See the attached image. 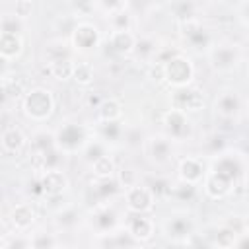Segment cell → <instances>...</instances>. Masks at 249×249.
<instances>
[{
	"label": "cell",
	"mask_w": 249,
	"mask_h": 249,
	"mask_svg": "<svg viewBox=\"0 0 249 249\" xmlns=\"http://www.w3.org/2000/svg\"><path fill=\"white\" fill-rule=\"evenodd\" d=\"M21 109H23V115L27 119H31L35 123H43L54 111V97L47 88H41V86L31 88L23 95Z\"/></svg>",
	"instance_id": "cell-1"
},
{
	"label": "cell",
	"mask_w": 249,
	"mask_h": 249,
	"mask_svg": "<svg viewBox=\"0 0 249 249\" xmlns=\"http://www.w3.org/2000/svg\"><path fill=\"white\" fill-rule=\"evenodd\" d=\"M56 148L64 154H74L78 150H84L88 140V128L80 123H66L54 132Z\"/></svg>",
	"instance_id": "cell-2"
},
{
	"label": "cell",
	"mask_w": 249,
	"mask_h": 249,
	"mask_svg": "<svg viewBox=\"0 0 249 249\" xmlns=\"http://www.w3.org/2000/svg\"><path fill=\"white\" fill-rule=\"evenodd\" d=\"M163 64H165V82L169 86H173V88L191 86V82L195 78V68L187 56L177 53Z\"/></svg>",
	"instance_id": "cell-3"
},
{
	"label": "cell",
	"mask_w": 249,
	"mask_h": 249,
	"mask_svg": "<svg viewBox=\"0 0 249 249\" xmlns=\"http://www.w3.org/2000/svg\"><path fill=\"white\" fill-rule=\"evenodd\" d=\"M163 126H165L167 136L171 140H183V138H187L191 134V123L187 119V113L177 109V107H171L169 111H165Z\"/></svg>",
	"instance_id": "cell-4"
},
{
	"label": "cell",
	"mask_w": 249,
	"mask_h": 249,
	"mask_svg": "<svg viewBox=\"0 0 249 249\" xmlns=\"http://www.w3.org/2000/svg\"><path fill=\"white\" fill-rule=\"evenodd\" d=\"M173 107L185 111V113H198L204 107V97L196 88L183 86L175 88L173 91Z\"/></svg>",
	"instance_id": "cell-5"
},
{
	"label": "cell",
	"mask_w": 249,
	"mask_h": 249,
	"mask_svg": "<svg viewBox=\"0 0 249 249\" xmlns=\"http://www.w3.org/2000/svg\"><path fill=\"white\" fill-rule=\"evenodd\" d=\"M154 193L152 189L148 187H142V185H134L130 189L124 191V200H126V206L130 212H136V214H142V212H148L152 210L154 206Z\"/></svg>",
	"instance_id": "cell-6"
},
{
	"label": "cell",
	"mask_w": 249,
	"mask_h": 249,
	"mask_svg": "<svg viewBox=\"0 0 249 249\" xmlns=\"http://www.w3.org/2000/svg\"><path fill=\"white\" fill-rule=\"evenodd\" d=\"M72 43H74L76 51H82V53L93 51L99 45V29L88 21L78 23L72 29Z\"/></svg>",
	"instance_id": "cell-7"
},
{
	"label": "cell",
	"mask_w": 249,
	"mask_h": 249,
	"mask_svg": "<svg viewBox=\"0 0 249 249\" xmlns=\"http://www.w3.org/2000/svg\"><path fill=\"white\" fill-rule=\"evenodd\" d=\"M235 181H231L230 177H226L220 171H208L204 175V191L210 198H224L226 195H230L231 187Z\"/></svg>",
	"instance_id": "cell-8"
},
{
	"label": "cell",
	"mask_w": 249,
	"mask_h": 249,
	"mask_svg": "<svg viewBox=\"0 0 249 249\" xmlns=\"http://www.w3.org/2000/svg\"><path fill=\"white\" fill-rule=\"evenodd\" d=\"M239 51L233 45H216L210 51V64L216 70H230L237 64Z\"/></svg>",
	"instance_id": "cell-9"
},
{
	"label": "cell",
	"mask_w": 249,
	"mask_h": 249,
	"mask_svg": "<svg viewBox=\"0 0 249 249\" xmlns=\"http://www.w3.org/2000/svg\"><path fill=\"white\" fill-rule=\"evenodd\" d=\"M39 183L43 187L45 196L47 195H60L68 187V179H66L64 171L58 169V167L56 169H45L39 177Z\"/></svg>",
	"instance_id": "cell-10"
},
{
	"label": "cell",
	"mask_w": 249,
	"mask_h": 249,
	"mask_svg": "<svg viewBox=\"0 0 249 249\" xmlns=\"http://www.w3.org/2000/svg\"><path fill=\"white\" fill-rule=\"evenodd\" d=\"M146 148H148V154L152 158L154 163H165L171 160V142H169V136H152L148 142H146Z\"/></svg>",
	"instance_id": "cell-11"
},
{
	"label": "cell",
	"mask_w": 249,
	"mask_h": 249,
	"mask_svg": "<svg viewBox=\"0 0 249 249\" xmlns=\"http://www.w3.org/2000/svg\"><path fill=\"white\" fill-rule=\"evenodd\" d=\"M35 218H37L35 208H33L31 204H27V202L16 204V206L12 208V212H10V224H12V228H16V230H19V231L31 228V226L35 224Z\"/></svg>",
	"instance_id": "cell-12"
},
{
	"label": "cell",
	"mask_w": 249,
	"mask_h": 249,
	"mask_svg": "<svg viewBox=\"0 0 249 249\" xmlns=\"http://www.w3.org/2000/svg\"><path fill=\"white\" fill-rule=\"evenodd\" d=\"M204 175H206V171L198 158H185L179 161V179L196 185L198 181L204 179Z\"/></svg>",
	"instance_id": "cell-13"
},
{
	"label": "cell",
	"mask_w": 249,
	"mask_h": 249,
	"mask_svg": "<svg viewBox=\"0 0 249 249\" xmlns=\"http://www.w3.org/2000/svg\"><path fill=\"white\" fill-rule=\"evenodd\" d=\"M27 138L23 134L21 128L18 126H8L2 130V136H0V144H2V150L6 154H18L19 150H23Z\"/></svg>",
	"instance_id": "cell-14"
},
{
	"label": "cell",
	"mask_w": 249,
	"mask_h": 249,
	"mask_svg": "<svg viewBox=\"0 0 249 249\" xmlns=\"http://www.w3.org/2000/svg\"><path fill=\"white\" fill-rule=\"evenodd\" d=\"M136 37L130 29H115L109 37V43L113 47V51H117L119 54H130L134 53V47H136Z\"/></svg>",
	"instance_id": "cell-15"
},
{
	"label": "cell",
	"mask_w": 249,
	"mask_h": 249,
	"mask_svg": "<svg viewBox=\"0 0 249 249\" xmlns=\"http://www.w3.org/2000/svg\"><path fill=\"white\" fill-rule=\"evenodd\" d=\"M216 113L220 115V117H224V119H233L237 113H239V107H241V103H239V97H237V93L235 91H224L218 99H216Z\"/></svg>",
	"instance_id": "cell-16"
},
{
	"label": "cell",
	"mask_w": 249,
	"mask_h": 249,
	"mask_svg": "<svg viewBox=\"0 0 249 249\" xmlns=\"http://www.w3.org/2000/svg\"><path fill=\"white\" fill-rule=\"evenodd\" d=\"M23 51V41L19 33H0V56L2 58H18Z\"/></svg>",
	"instance_id": "cell-17"
},
{
	"label": "cell",
	"mask_w": 249,
	"mask_h": 249,
	"mask_svg": "<svg viewBox=\"0 0 249 249\" xmlns=\"http://www.w3.org/2000/svg\"><path fill=\"white\" fill-rule=\"evenodd\" d=\"M128 230L140 243H146V241H150L154 237V222L150 218H146V216H140V214L130 220Z\"/></svg>",
	"instance_id": "cell-18"
},
{
	"label": "cell",
	"mask_w": 249,
	"mask_h": 249,
	"mask_svg": "<svg viewBox=\"0 0 249 249\" xmlns=\"http://www.w3.org/2000/svg\"><path fill=\"white\" fill-rule=\"evenodd\" d=\"M97 117L101 123H107V121H119L123 117V105L119 99L115 97H107V99H101L99 107H97Z\"/></svg>",
	"instance_id": "cell-19"
},
{
	"label": "cell",
	"mask_w": 249,
	"mask_h": 249,
	"mask_svg": "<svg viewBox=\"0 0 249 249\" xmlns=\"http://www.w3.org/2000/svg\"><path fill=\"white\" fill-rule=\"evenodd\" d=\"M212 169H214V171L224 173V175H226V177H230L231 181H235V179L241 175V171H243V167H241L239 160H237V158H233V156H222V158L212 165Z\"/></svg>",
	"instance_id": "cell-20"
},
{
	"label": "cell",
	"mask_w": 249,
	"mask_h": 249,
	"mask_svg": "<svg viewBox=\"0 0 249 249\" xmlns=\"http://www.w3.org/2000/svg\"><path fill=\"white\" fill-rule=\"evenodd\" d=\"M74 66H76V62H74L70 56H66V58H58V60H54V62H49V74H51L54 80L64 82V80L72 78V74H74Z\"/></svg>",
	"instance_id": "cell-21"
},
{
	"label": "cell",
	"mask_w": 249,
	"mask_h": 249,
	"mask_svg": "<svg viewBox=\"0 0 249 249\" xmlns=\"http://www.w3.org/2000/svg\"><path fill=\"white\" fill-rule=\"evenodd\" d=\"M56 148V142H54V134L53 132H47V130H35L31 134V152H49Z\"/></svg>",
	"instance_id": "cell-22"
},
{
	"label": "cell",
	"mask_w": 249,
	"mask_h": 249,
	"mask_svg": "<svg viewBox=\"0 0 249 249\" xmlns=\"http://www.w3.org/2000/svg\"><path fill=\"white\" fill-rule=\"evenodd\" d=\"M91 171H93V175H95L97 179H105V177H113V175H115L117 165H115L113 158L105 154V156L97 158V160L91 163Z\"/></svg>",
	"instance_id": "cell-23"
},
{
	"label": "cell",
	"mask_w": 249,
	"mask_h": 249,
	"mask_svg": "<svg viewBox=\"0 0 249 249\" xmlns=\"http://www.w3.org/2000/svg\"><path fill=\"white\" fill-rule=\"evenodd\" d=\"M119 189H121V185H119L117 179H113V177H105V179H97V181H95L93 193H95L99 198H109V196H113Z\"/></svg>",
	"instance_id": "cell-24"
},
{
	"label": "cell",
	"mask_w": 249,
	"mask_h": 249,
	"mask_svg": "<svg viewBox=\"0 0 249 249\" xmlns=\"http://www.w3.org/2000/svg\"><path fill=\"white\" fill-rule=\"evenodd\" d=\"M72 80L78 86H89L93 82V66L89 62H76Z\"/></svg>",
	"instance_id": "cell-25"
},
{
	"label": "cell",
	"mask_w": 249,
	"mask_h": 249,
	"mask_svg": "<svg viewBox=\"0 0 249 249\" xmlns=\"http://www.w3.org/2000/svg\"><path fill=\"white\" fill-rule=\"evenodd\" d=\"M101 134H103V140L107 142H117L119 138H123V128H121V123L119 121H107L101 124Z\"/></svg>",
	"instance_id": "cell-26"
},
{
	"label": "cell",
	"mask_w": 249,
	"mask_h": 249,
	"mask_svg": "<svg viewBox=\"0 0 249 249\" xmlns=\"http://www.w3.org/2000/svg\"><path fill=\"white\" fill-rule=\"evenodd\" d=\"M167 233L171 237H183L191 233V222L187 218H173L167 224Z\"/></svg>",
	"instance_id": "cell-27"
},
{
	"label": "cell",
	"mask_w": 249,
	"mask_h": 249,
	"mask_svg": "<svg viewBox=\"0 0 249 249\" xmlns=\"http://www.w3.org/2000/svg\"><path fill=\"white\" fill-rule=\"evenodd\" d=\"M117 224V218H115V212L109 210V208H103L95 214V226L101 230V231H109L113 230Z\"/></svg>",
	"instance_id": "cell-28"
},
{
	"label": "cell",
	"mask_w": 249,
	"mask_h": 249,
	"mask_svg": "<svg viewBox=\"0 0 249 249\" xmlns=\"http://www.w3.org/2000/svg\"><path fill=\"white\" fill-rule=\"evenodd\" d=\"M0 29H2V33H19L23 29V19L18 18L16 14L14 16L4 14L0 19Z\"/></svg>",
	"instance_id": "cell-29"
},
{
	"label": "cell",
	"mask_w": 249,
	"mask_h": 249,
	"mask_svg": "<svg viewBox=\"0 0 249 249\" xmlns=\"http://www.w3.org/2000/svg\"><path fill=\"white\" fill-rule=\"evenodd\" d=\"M101 156H105V144L103 142H99V140H89L86 146H84V158L89 161V163H93L97 158H101Z\"/></svg>",
	"instance_id": "cell-30"
},
{
	"label": "cell",
	"mask_w": 249,
	"mask_h": 249,
	"mask_svg": "<svg viewBox=\"0 0 249 249\" xmlns=\"http://www.w3.org/2000/svg\"><path fill=\"white\" fill-rule=\"evenodd\" d=\"M117 181H119L121 189L126 191V189H130V187L136 185L138 177H136V171H134V169H130V167H121V169L117 171Z\"/></svg>",
	"instance_id": "cell-31"
},
{
	"label": "cell",
	"mask_w": 249,
	"mask_h": 249,
	"mask_svg": "<svg viewBox=\"0 0 249 249\" xmlns=\"http://www.w3.org/2000/svg\"><path fill=\"white\" fill-rule=\"evenodd\" d=\"M111 16V27H113V31L115 29H130V14L123 8V10H117V12H113V14H109Z\"/></svg>",
	"instance_id": "cell-32"
},
{
	"label": "cell",
	"mask_w": 249,
	"mask_h": 249,
	"mask_svg": "<svg viewBox=\"0 0 249 249\" xmlns=\"http://www.w3.org/2000/svg\"><path fill=\"white\" fill-rule=\"evenodd\" d=\"M134 53H136L138 56H142V58L158 54L156 41H154V39H138V41H136V47H134Z\"/></svg>",
	"instance_id": "cell-33"
},
{
	"label": "cell",
	"mask_w": 249,
	"mask_h": 249,
	"mask_svg": "<svg viewBox=\"0 0 249 249\" xmlns=\"http://www.w3.org/2000/svg\"><path fill=\"white\" fill-rule=\"evenodd\" d=\"M169 193H173L177 198H181V200H189L193 195H195V183H187V181H179L177 185H173V189H171V185H169Z\"/></svg>",
	"instance_id": "cell-34"
},
{
	"label": "cell",
	"mask_w": 249,
	"mask_h": 249,
	"mask_svg": "<svg viewBox=\"0 0 249 249\" xmlns=\"http://www.w3.org/2000/svg\"><path fill=\"white\" fill-rule=\"evenodd\" d=\"M78 222V210L76 208H62L56 214V226L60 228H70Z\"/></svg>",
	"instance_id": "cell-35"
},
{
	"label": "cell",
	"mask_w": 249,
	"mask_h": 249,
	"mask_svg": "<svg viewBox=\"0 0 249 249\" xmlns=\"http://www.w3.org/2000/svg\"><path fill=\"white\" fill-rule=\"evenodd\" d=\"M58 241L53 233H37L33 239H31V247L33 249H53L56 247Z\"/></svg>",
	"instance_id": "cell-36"
},
{
	"label": "cell",
	"mask_w": 249,
	"mask_h": 249,
	"mask_svg": "<svg viewBox=\"0 0 249 249\" xmlns=\"http://www.w3.org/2000/svg\"><path fill=\"white\" fill-rule=\"evenodd\" d=\"M123 138H124V144L128 148H138L144 142V132L138 126H132V128H126L123 132Z\"/></svg>",
	"instance_id": "cell-37"
},
{
	"label": "cell",
	"mask_w": 249,
	"mask_h": 249,
	"mask_svg": "<svg viewBox=\"0 0 249 249\" xmlns=\"http://www.w3.org/2000/svg\"><path fill=\"white\" fill-rule=\"evenodd\" d=\"M187 41H189V43H191V47H195V49H204V47H208L210 37H208V33L200 27L198 31H195L193 35H189V37H187Z\"/></svg>",
	"instance_id": "cell-38"
},
{
	"label": "cell",
	"mask_w": 249,
	"mask_h": 249,
	"mask_svg": "<svg viewBox=\"0 0 249 249\" xmlns=\"http://www.w3.org/2000/svg\"><path fill=\"white\" fill-rule=\"evenodd\" d=\"M31 12H33V2H31V0H16V4H14V14H16L18 18L27 19V18L31 16Z\"/></svg>",
	"instance_id": "cell-39"
},
{
	"label": "cell",
	"mask_w": 249,
	"mask_h": 249,
	"mask_svg": "<svg viewBox=\"0 0 249 249\" xmlns=\"http://www.w3.org/2000/svg\"><path fill=\"white\" fill-rule=\"evenodd\" d=\"M150 80L156 82V84L165 82V64H163V62H158V60H156V62L150 66Z\"/></svg>",
	"instance_id": "cell-40"
},
{
	"label": "cell",
	"mask_w": 249,
	"mask_h": 249,
	"mask_svg": "<svg viewBox=\"0 0 249 249\" xmlns=\"http://www.w3.org/2000/svg\"><path fill=\"white\" fill-rule=\"evenodd\" d=\"M97 2H99V6H101L103 10H107L109 14H113V12L124 8V0H97Z\"/></svg>",
	"instance_id": "cell-41"
},
{
	"label": "cell",
	"mask_w": 249,
	"mask_h": 249,
	"mask_svg": "<svg viewBox=\"0 0 249 249\" xmlns=\"http://www.w3.org/2000/svg\"><path fill=\"white\" fill-rule=\"evenodd\" d=\"M74 6L78 8L80 14H88L91 10V0H74Z\"/></svg>",
	"instance_id": "cell-42"
},
{
	"label": "cell",
	"mask_w": 249,
	"mask_h": 249,
	"mask_svg": "<svg viewBox=\"0 0 249 249\" xmlns=\"http://www.w3.org/2000/svg\"><path fill=\"white\" fill-rule=\"evenodd\" d=\"M239 12H241V18H243L245 21H249V0L241 4V10H239Z\"/></svg>",
	"instance_id": "cell-43"
},
{
	"label": "cell",
	"mask_w": 249,
	"mask_h": 249,
	"mask_svg": "<svg viewBox=\"0 0 249 249\" xmlns=\"http://www.w3.org/2000/svg\"><path fill=\"white\" fill-rule=\"evenodd\" d=\"M237 247H249V237H243V239H237L235 241Z\"/></svg>",
	"instance_id": "cell-44"
}]
</instances>
